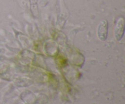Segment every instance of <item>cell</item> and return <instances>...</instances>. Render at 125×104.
Instances as JSON below:
<instances>
[{"label": "cell", "mask_w": 125, "mask_h": 104, "mask_svg": "<svg viewBox=\"0 0 125 104\" xmlns=\"http://www.w3.org/2000/svg\"><path fill=\"white\" fill-rule=\"evenodd\" d=\"M108 28L109 23L107 19H102L99 23L97 28V35L101 41H104L107 40Z\"/></svg>", "instance_id": "obj_1"}, {"label": "cell", "mask_w": 125, "mask_h": 104, "mask_svg": "<svg viewBox=\"0 0 125 104\" xmlns=\"http://www.w3.org/2000/svg\"><path fill=\"white\" fill-rule=\"evenodd\" d=\"M125 21L124 17H119L116 22L114 29L115 38L118 41H120L123 37L125 33Z\"/></svg>", "instance_id": "obj_2"}]
</instances>
